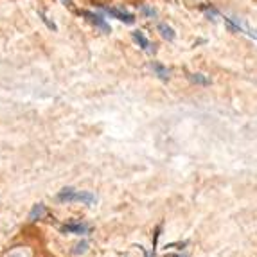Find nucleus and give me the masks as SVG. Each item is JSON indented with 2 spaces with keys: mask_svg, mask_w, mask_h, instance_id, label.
I'll return each mask as SVG.
<instances>
[{
  "mask_svg": "<svg viewBox=\"0 0 257 257\" xmlns=\"http://www.w3.org/2000/svg\"><path fill=\"white\" fill-rule=\"evenodd\" d=\"M61 2H63L65 6H69V8L72 6V0H61Z\"/></svg>",
  "mask_w": 257,
  "mask_h": 257,
  "instance_id": "nucleus-13",
  "label": "nucleus"
},
{
  "mask_svg": "<svg viewBox=\"0 0 257 257\" xmlns=\"http://www.w3.org/2000/svg\"><path fill=\"white\" fill-rule=\"evenodd\" d=\"M159 33L164 40H175V29L171 26H167V24H159Z\"/></svg>",
  "mask_w": 257,
  "mask_h": 257,
  "instance_id": "nucleus-7",
  "label": "nucleus"
},
{
  "mask_svg": "<svg viewBox=\"0 0 257 257\" xmlns=\"http://www.w3.org/2000/svg\"><path fill=\"white\" fill-rule=\"evenodd\" d=\"M43 214H45V207H43V203H36V205L33 207V210H31L29 221H38Z\"/></svg>",
  "mask_w": 257,
  "mask_h": 257,
  "instance_id": "nucleus-8",
  "label": "nucleus"
},
{
  "mask_svg": "<svg viewBox=\"0 0 257 257\" xmlns=\"http://www.w3.org/2000/svg\"><path fill=\"white\" fill-rule=\"evenodd\" d=\"M86 248H88V243H86V241H81V243L76 244V248L72 250V253L74 255H79V253H85Z\"/></svg>",
  "mask_w": 257,
  "mask_h": 257,
  "instance_id": "nucleus-11",
  "label": "nucleus"
},
{
  "mask_svg": "<svg viewBox=\"0 0 257 257\" xmlns=\"http://www.w3.org/2000/svg\"><path fill=\"white\" fill-rule=\"evenodd\" d=\"M61 234H88L90 232V227L88 225H85V223H76V221H70L67 223V225H63V227L60 228Z\"/></svg>",
  "mask_w": 257,
  "mask_h": 257,
  "instance_id": "nucleus-3",
  "label": "nucleus"
},
{
  "mask_svg": "<svg viewBox=\"0 0 257 257\" xmlns=\"http://www.w3.org/2000/svg\"><path fill=\"white\" fill-rule=\"evenodd\" d=\"M132 38H133V42L137 43L139 47L142 49V51H146V52H153V49H151V43H150V40L144 36V33L142 31H133L132 33Z\"/></svg>",
  "mask_w": 257,
  "mask_h": 257,
  "instance_id": "nucleus-5",
  "label": "nucleus"
},
{
  "mask_svg": "<svg viewBox=\"0 0 257 257\" xmlns=\"http://www.w3.org/2000/svg\"><path fill=\"white\" fill-rule=\"evenodd\" d=\"M141 11H142V13L150 15V17H155V9L148 8V6H142V8H141Z\"/></svg>",
  "mask_w": 257,
  "mask_h": 257,
  "instance_id": "nucleus-12",
  "label": "nucleus"
},
{
  "mask_svg": "<svg viewBox=\"0 0 257 257\" xmlns=\"http://www.w3.org/2000/svg\"><path fill=\"white\" fill-rule=\"evenodd\" d=\"M56 200L61 203H72V202H79V203H85V205H94L95 203V194L88 193V191H76L72 187H65L63 191L58 193Z\"/></svg>",
  "mask_w": 257,
  "mask_h": 257,
  "instance_id": "nucleus-1",
  "label": "nucleus"
},
{
  "mask_svg": "<svg viewBox=\"0 0 257 257\" xmlns=\"http://www.w3.org/2000/svg\"><path fill=\"white\" fill-rule=\"evenodd\" d=\"M79 15H81V17H85L86 20L90 22L92 26H95L97 29L103 31V33H110V31H111V27L108 26V22L104 20V18L101 17L99 13H92V11H79Z\"/></svg>",
  "mask_w": 257,
  "mask_h": 257,
  "instance_id": "nucleus-2",
  "label": "nucleus"
},
{
  "mask_svg": "<svg viewBox=\"0 0 257 257\" xmlns=\"http://www.w3.org/2000/svg\"><path fill=\"white\" fill-rule=\"evenodd\" d=\"M151 69H153V72L157 74L162 81H167V79H169V70H167L162 63H159V61H153V63H151Z\"/></svg>",
  "mask_w": 257,
  "mask_h": 257,
  "instance_id": "nucleus-6",
  "label": "nucleus"
},
{
  "mask_svg": "<svg viewBox=\"0 0 257 257\" xmlns=\"http://www.w3.org/2000/svg\"><path fill=\"white\" fill-rule=\"evenodd\" d=\"M103 11L106 15H110V17L117 18V20L124 22V24H133V22H135L133 15L126 13V11H122V9H119V8H103Z\"/></svg>",
  "mask_w": 257,
  "mask_h": 257,
  "instance_id": "nucleus-4",
  "label": "nucleus"
},
{
  "mask_svg": "<svg viewBox=\"0 0 257 257\" xmlns=\"http://www.w3.org/2000/svg\"><path fill=\"white\" fill-rule=\"evenodd\" d=\"M189 76V79H191V81L193 83H196V85H209L210 83V79L209 77H205V76H202V74H187Z\"/></svg>",
  "mask_w": 257,
  "mask_h": 257,
  "instance_id": "nucleus-9",
  "label": "nucleus"
},
{
  "mask_svg": "<svg viewBox=\"0 0 257 257\" xmlns=\"http://www.w3.org/2000/svg\"><path fill=\"white\" fill-rule=\"evenodd\" d=\"M38 17L42 18V22H43V24H45V26H47L51 31H56V29H58V27H56L54 22L49 20V17H47V15H45V13H43V11H38Z\"/></svg>",
  "mask_w": 257,
  "mask_h": 257,
  "instance_id": "nucleus-10",
  "label": "nucleus"
}]
</instances>
